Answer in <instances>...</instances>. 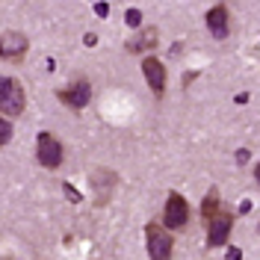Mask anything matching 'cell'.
Returning <instances> with one entry per match:
<instances>
[{
  "instance_id": "4fadbf2b",
  "label": "cell",
  "mask_w": 260,
  "mask_h": 260,
  "mask_svg": "<svg viewBox=\"0 0 260 260\" xmlns=\"http://www.w3.org/2000/svg\"><path fill=\"white\" fill-rule=\"evenodd\" d=\"M9 142H12V124H9L6 115H0V148L9 145Z\"/></svg>"
},
{
  "instance_id": "52a82bcc",
  "label": "cell",
  "mask_w": 260,
  "mask_h": 260,
  "mask_svg": "<svg viewBox=\"0 0 260 260\" xmlns=\"http://www.w3.org/2000/svg\"><path fill=\"white\" fill-rule=\"evenodd\" d=\"M234 231V216L231 213H216L210 222H207V248H219L228 243Z\"/></svg>"
},
{
  "instance_id": "2e32d148",
  "label": "cell",
  "mask_w": 260,
  "mask_h": 260,
  "mask_svg": "<svg viewBox=\"0 0 260 260\" xmlns=\"http://www.w3.org/2000/svg\"><path fill=\"white\" fill-rule=\"evenodd\" d=\"M95 15L98 18H107V15H110V3H104V0H101V3H95Z\"/></svg>"
},
{
  "instance_id": "7c38bea8",
  "label": "cell",
  "mask_w": 260,
  "mask_h": 260,
  "mask_svg": "<svg viewBox=\"0 0 260 260\" xmlns=\"http://www.w3.org/2000/svg\"><path fill=\"white\" fill-rule=\"evenodd\" d=\"M222 207V198H219V189H210V192L204 195V201H201V216H204V222H210L213 216L219 213Z\"/></svg>"
},
{
  "instance_id": "8fae6325",
  "label": "cell",
  "mask_w": 260,
  "mask_h": 260,
  "mask_svg": "<svg viewBox=\"0 0 260 260\" xmlns=\"http://www.w3.org/2000/svg\"><path fill=\"white\" fill-rule=\"evenodd\" d=\"M157 30L154 27H148L145 32H139V36H133V39H127V45H124V50L127 53H145V50L157 48Z\"/></svg>"
},
{
  "instance_id": "d6986e66",
  "label": "cell",
  "mask_w": 260,
  "mask_h": 260,
  "mask_svg": "<svg viewBox=\"0 0 260 260\" xmlns=\"http://www.w3.org/2000/svg\"><path fill=\"white\" fill-rule=\"evenodd\" d=\"M225 260H243V251H240V248H228V257Z\"/></svg>"
},
{
  "instance_id": "e0dca14e",
  "label": "cell",
  "mask_w": 260,
  "mask_h": 260,
  "mask_svg": "<svg viewBox=\"0 0 260 260\" xmlns=\"http://www.w3.org/2000/svg\"><path fill=\"white\" fill-rule=\"evenodd\" d=\"M248 160H251V151H245V148H240V151H237V162H240V166H245Z\"/></svg>"
},
{
  "instance_id": "8992f818",
  "label": "cell",
  "mask_w": 260,
  "mask_h": 260,
  "mask_svg": "<svg viewBox=\"0 0 260 260\" xmlns=\"http://www.w3.org/2000/svg\"><path fill=\"white\" fill-rule=\"evenodd\" d=\"M27 48H30V42H27L24 32H15V30L0 32V59H6V62H21V56L27 53Z\"/></svg>"
},
{
  "instance_id": "ba28073f",
  "label": "cell",
  "mask_w": 260,
  "mask_h": 260,
  "mask_svg": "<svg viewBox=\"0 0 260 260\" xmlns=\"http://www.w3.org/2000/svg\"><path fill=\"white\" fill-rule=\"evenodd\" d=\"M207 30H210L213 39L225 42L231 36V15H228V6L225 3H216L210 12H207Z\"/></svg>"
},
{
  "instance_id": "9c48e42d",
  "label": "cell",
  "mask_w": 260,
  "mask_h": 260,
  "mask_svg": "<svg viewBox=\"0 0 260 260\" xmlns=\"http://www.w3.org/2000/svg\"><path fill=\"white\" fill-rule=\"evenodd\" d=\"M142 74H145V83L151 86V92L162 98V92H166V65L154 56H145L142 59Z\"/></svg>"
},
{
  "instance_id": "277c9868",
  "label": "cell",
  "mask_w": 260,
  "mask_h": 260,
  "mask_svg": "<svg viewBox=\"0 0 260 260\" xmlns=\"http://www.w3.org/2000/svg\"><path fill=\"white\" fill-rule=\"evenodd\" d=\"M186 222H189V204H186V198L180 192H169L166 207H162V225L169 228V231H180V228H186Z\"/></svg>"
},
{
  "instance_id": "6da1fadb",
  "label": "cell",
  "mask_w": 260,
  "mask_h": 260,
  "mask_svg": "<svg viewBox=\"0 0 260 260\" xmlns=\"http://www.w3.org/2000/svg\"><path fill=\"white\" fill-rule=\"evenodd\" d=\"M24 107H27L24 86L15 77H0V115L15 118V115L24 113Z\"/></svg>"
},
{
  "instance_id": "5bb4252c",
  "label": "cell",
  "mask_w": 260,
  "mask_h": 260,
  "mask_svg": "<svg viewBox=\"0 0 260 260\" xmlns=\"http://www.w3.org/2000/svg\"><path fill=\"white\" fill-rule=\"evenodd\" d=\"M124 21H127L130 30H139V27H142V12H139L136 6H130L127 12H124Z\"/></svg>"
},
{
  "instance_id": "7a4b0ae2",
  "label": "cell",
  "mask_w": 260,
  "mask_h": 260,
  "mask_svg": "<svg viewBox=\"0 0 260 260\" xmlns=\"http://www.w3.org/2000/svg\"><path fill=\"white\" fill-rule=\"evenodd\" d=\"M145 248H148V257L151 260H172V237H169V231L160 225V222H151L145 225Z\"/></svg>"
},
{
  "instance_id": "30bf717a",
  "label": "cell",
  "mask_w": 260,
  "mask_h": 260,
  "mask_svg": "<svg viewBox=\"0 0 260 260\" xmlns=\"http://www.w3.org/2000/svg\"><path fill=\"white\" fill-rule=\"evenodd\" d=\"M115 183H118V178H115V172H110V169H95V172H92L95 204H107V201H110V195H113Z\"/></svg>"
},
{
  "instance_id": "ffe728a7",
  "label": "cell",
  "mask_w": 260,
  "mask_h": 260,
  "mask_svg": "<svg viewBox=\"0 0 260 260\" xmlns=\"http://www.w3.org/2000/svg\"><path fill=\"white\" fill-rule=\"evenodd\" d=\"M234 101H237V104H248V95H245V92H240V95L234 98Z\"/></svg>"
},
{
  "instance_id": "3957f363",
  "label": "cell",
  "mask_w": 260,
  "mask_h": 260,
  "mask_svg": "<svg viewBox=\"0 0 260 260\" xmlns=\"http://www.w3.org/2000/svg\"><path fill=\"white\" fill-rule=\"evenodd\" d=\"M36 157H39V162L45 169H59L65 160L62 142L53 133H39V139H36Z\"/></svg>"
},
{
  "instance_id": "5b68a950",
  "label": "cell",
  "mask_w": 260,
  "mask_h": 260,
  "mask_svg": "<svg viewBox=\"0 0 260 260\" xmlns=\"http://www.w3.org/2000/svg\"><path fill=\"white\" fill-rule=\"evenodd\" d=\"M56 98L62 101L65 107H71V110H83V107H89V101H92V83L86 80V77H77L68 89H59Z\"/></svg>"
},
{
  "instance_id": "ac0fdd59",
  "label": "cell",
  "mask_w": 260,
  "mask_h": 260,
  "mask_svg": "<svg viewBox=\"0 0 260 260\" xmlns=\"http://www.w3.org/2000/svg\"><path fill=\"white\" fill-rule=\"evenodd\" d=\"M95 42H98L95 32H86V36H83V45H86V48H95Z\"/></svg>"
},
{
  "instance_id": "9a60e30c",
  "label": "cell",
  "mask_w": 260,
  "mask_h": 260,
  "mask_svg": "<svg viewBox=\"0 0 260 260\" xmlns=\"http://www.w3.org/2000/svg\"><path fill=\"white\" fill-rule=\"evenodd\" d=\"M62 192H65V198H68L71 204H80V201H83L80 189H74V183H62Z\"/></svg>"
}]
</instances>
